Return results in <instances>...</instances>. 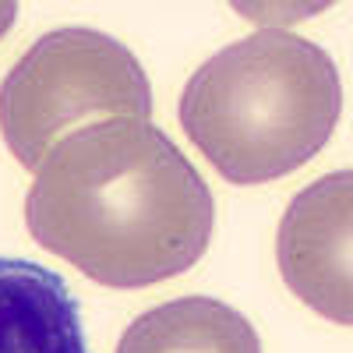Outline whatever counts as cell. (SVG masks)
I'll use <instances>...</instances> for the list:
<instances>
[{
  "instance_id": "cell-6",
  "label": "cell",
  "mask_w": 353,
  "mask_h": 353,
  "mask_svg": "<svg viewBox=\"0 0 353 353\" xmlns=\"http://www.w3.org/2000/svg\"><path fill=\"white\" fill-rule=\"evenodd\" d=\"M117 353H261L254 325L216 297H176L134 318Z\"/></svg>"
},
{
  "instance_id": "cell-7",
  "label": "cell",
  "mask_w": 353,
  "mask_h": 353,
  "mask_svg": "<svg viewBox=\"0 0 353 353\" xmlns=\"http://www.w3.org/2000/svg\"><path fill=\"white\" fill-rule=\"evenodd\" d=\"M14 18H18V4L14 0H0V39L8 36V28L14 25Z\"/></svg>"
},
{
  "instance_id": "cell-2",
  "label": "cell",
  "mask_w": 353,
  "mask_h": 353,
  "mask_svg": "<svg viewBox=\"0 0 353 353\" xmlns=\"http://www.w3.org/2000/svg\"><path fill=\"white\" fill-rule=\"evenodd\" d=\"M181 128L230 184L297 173L332 138L343 85L332 57L265 28L212 53L181 92Z\"/></svg>"
},
{
  "instance_id": "cell-5",
  "label": "cell",
  "mask_w": 353,
  "mask_h": 353,
  "mask_svg": "<svg viewBox=\"0 0 353 353\" xmlns=\"http://www.w3.org/2000/svg\"><path fill=\"white\" fill-rule=\"evenodd\" d=\"M0 353H92L64 276L28 258H0Z\"/></svg>"
},
{
  "instance_id": "cell-3",
  "label": "cell",
  "mask_w": 353,
  "mask_h": 353,
  "mask_svg": "<svg viewBox=\"0 0 353 353\" xmlns=\"http://www.w3.org/2000/svg\"><path fill=\"white\" fill-rule=\"evenodd\" d=\"M152 85L141 61L96 28H57L28 46L0 85V134L11 156L36 170L85 121H149Z\"/></svg>"
},
{
  "instance_id": "cell-1",
  "label": "cell",
  "mask_w": 353,
  "mask_h": 353,
  "mask_svg": "<svg viewBox=\"0 0 353 353\" xmlns=\"http://www.w3.org/2000/svg\"><path fill=\"white\" fill-rule=\"evenodd\" d=\"M28 233L113 290L156 286L205 254L216 201L194 163L149 121L117 117L71 131L36 166Z\"/></svg>"
},
{
  "instance_id": "cell-4",
  "label": "cell",
  "mask_w": 353,
  "mask_h": 353,
  "mask_svg": "<svg viewBox=\"0 0 353 353\" xmlns=\"http://www.w3.org/2000/svg\"><path fill=\"white\" fill-rule=\"evenodd\" d=\"M353 244V173L339 170L314 181L290 201L279 223L276 261L286 286L336 325L353 321L350 290Z\"/></svg>"
}]
</instances>
